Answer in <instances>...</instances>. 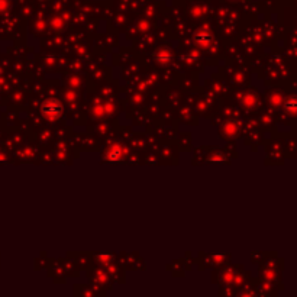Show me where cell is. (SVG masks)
<instances>
[{
  "label": "cell",
  "instance_id": "obj_1",
  "mask_svg": "<svg viewBox=\"0 0 297 297\" xmlns=\"http://www.w3.org/2000/svg\"><path fill=\"white\" fill-rule=\"evenodd\" d=\"M62 112V108L59 105V102L57 100H47L44 105H42V113L50 119H56L58 118Z\"/></svg>",
  "mask_w": 297,
  "mask_h": 297
}]
</instances>
